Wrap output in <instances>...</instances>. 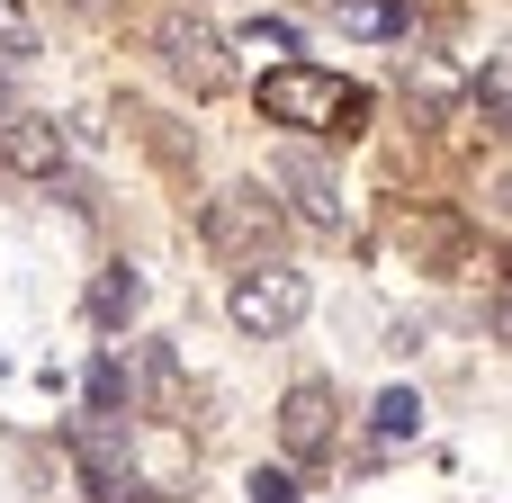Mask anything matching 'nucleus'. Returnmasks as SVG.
I'll return each mask as SVG.
<instances>
[{
	"label": "nucleus",
	"mask_w": 512,
	"mask_h": 503,
	"mask_svg": "<svg viewBox=\"0 0 512 503\" xmlns=\"http://www.w3.org/2000/svg\"><path fill=\"white\" fill-rule=\"evenodd\" d=\"M261 117L270 126H297V135H360V90L351 81H333V72H315V63H270L261 72Z\"/></svg>",
	"instance_id": "1"
},
{
	"label": "nucleus",
	"mask_w": 512,
	"mask_h": 503,
	"mask_svg": "<svg viewBox=\"0 0 512 503\" xmlns=\"http://www.w3.org/2000/svg\"><path fill=\"white\" fill-rule=\"evenodd\" d=\"M153 54H162V72H171L180 90H198V99L234 90V45H225L198 9H162V18H153Z\"/></svg>",
	"instance_id": "2"
},
{
	"label": "nucleus",
	"mask_w": 512,
	"mask_h": 503,
	"mask_svg": "<svg viewBox=\"0 0 512 503\" xmlns=\"http://www.w3.org/2000/svg\"><path fill=\"white\" fill-rule=\"evenodd\" d=\"M198 225H207V243H216L225 261H270V252H279V234H288V216H279V198H270V189H216Z\"/></svg>",
	"instance_id": "3"
},
{
	"label": "nucleus",
	"mask_w": 512,
	"mask_h": 503,
	"mask_svg": "<svg viewBox=\"0 0 512 503\" xmlns=\"http://www.w3.org/2000/svg\"><path fill=\"white\" fill-rule=\"evenodd\" d=\"M270 189H288V198H297V216H306V225H324V234H342V225H351L342 171H333L315 144H279V153H270Z\"/></svg>",
	"instance_id": "4"
},
{
	"label": "nucleus",
	"mask_w": 512,
	"mask_h": 503,
	"mask_svg": "<svg viewBox=\"0 0 512 503\" xmlns=\"http://www.w3.org/2000/svg\"><path fill=\"white\" fill-rule=\"evenodd\" d=\"M234 324L243 333H288L297 315H306V270H279V261H252L243 279H234Z\"/></svg>",
	"instance_id": "5"
},
{
	"label": "nucleus",
	"mask_w": 512,
	"mask_h": 503,
	"mask_svg": "<svg viewBox=\"0 0 512 503\" xmlns=\"http://www.w3.org/2000/svg\"><path fill=\"white\" fill-rule=\"evenodd\" d=\"M63 162H72V135L54 117H36V108L0 117V171L9 180H63Z\"/></svg>",
	"instance_id": "6"
},
{
	"label": "nucleus",
	"mask_w": 512,
	"mask_h": 503,
	"mask_svg": "<svg viewBox=\"0 0 512 503\" xmlns=\"http://www.w3.org/2000/svg\"><path fill=\"white\" fill-rule=\"evenodd\" d=\"M279 441L297 450V459H315L324 441H333V396L306 378V387H288V405H279Z\"/></svg>",
	"instance_id": "7"
},
{
	"label": "nucleus",
	"mask_w": 512,
	"mask_h": 503,
	"mask_svg": "<svg viewBox=\"0 0 512 503\" xmlns=\"http://www.w3.org/2000/svg\"><path fill=\"white\" fill-rule=\"evenodd\" d=\"M72 459L90 468V486H99V477H126V414H99V405H90V414L72 423Z\"/></svg>",
	"instance_id": "8"
},
{
	"label": "nucleus",
	"mask_w": 512,
	"mask_h": 503,
	"mask_svg": "<svg viewBox=\"0 0 512 503\" xmlns=\"http://www.w3.org/2000/svg\"><path fill=\"white\" fill-rule=\"evenodd\" d=\"M135 306H144V279H135V270H108V279L90 288V315H99L108 333H117V324H135Z\"/></svg>",
	"instance_id": "9"
},
{
	"label": "nucleus",
	"mask_w": 512,
	"mask_h": 503,
	"mask_svg": "<svg viewBox=\"0 0 512 503\" xmlns=\"http://www.w3.org/2000/svg\"><path fill=\"white\" fill-rule=\"evenodd\" d=\"M90 405H99V414H135V369H126V360H99V369H90Z\"/></svg>",
	"instance_id": "10"
},
{
	"label": "nucleus",
	"mask_w": 512,
	"mask_h": 503,
	"mask_svg": "<svg viewBox=\"0 0 512 503\" xmlns=\"http://www.w3.org/2000/svg\"><path fill=\"white\" fill-rule=\"evenodd\" d=\"M18 54H36V18L18 0H0V63H18Z\"/></svg>",
	"instance_id": "11"
},
{
	"label": "nucleus",
	"mask_w": 512,
	"mask_h": 503,
	"mask_svg": "<svg viewBox=\"0 0 512 503\" xmlns=\"http://www.w3.org/2000/svg\"><path fill=\"white\" fill-rule=\"evenodd\" d=\"M414 423H423V405H414L405 387H387V396H378V432H414Z\"/></svg>",
	"instance_id": "12"
},
{
	"label": "nucleus",
	"mask_w": 512,
	"mask_h": 503,
	"mask_svg": "<svg viewBox=\"0 0 512 503\" xmlns=\"http://www.w3.org/2000/svg\"><path fill=\"white\" fill-rule=\"evenodd\" d=\"M252 503H297V477L288 468H252Z\"/></svg>",
	"instance_id": "13"
},
{
	"label": "nucleus",
	"mask_w": 512,
	"mask_h": 503,
	"mask_svg": "<svg viewBox=\"0 0 512 503\" xmlns=\"http://www.w3.org/2000/svg\"><path fill=\"white\" fill-rule=\"evenodd\" d=\"M243 45H252V54H297V27H279V18H261V27L243 36Z\"/></svg>",
	"instance_id": "14"
},
{
	"label": "nucleus",
	"mask_w": 512,
	"mask_h": 503,
	"mask_svg": "<svg viewBox=\"0 0 512 503\" xmlns=\"http://www.w3.org/2000/svg\"><path fill=\"white\" fill-rule=\"evenodd\" d=\"M9 108H18V99H9V63H0V117H9Z\"/></svg>",
	"instance_id": "15"
}]
</instances>
